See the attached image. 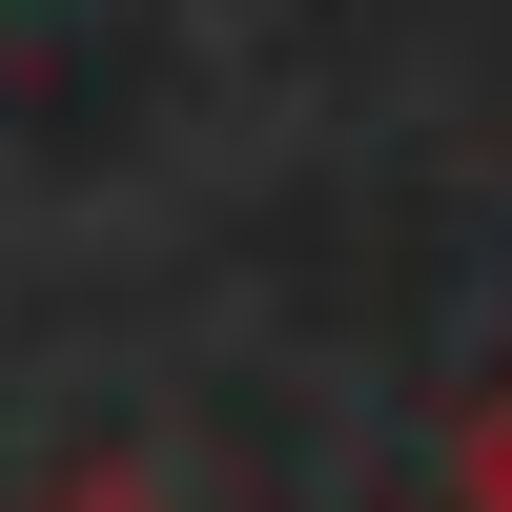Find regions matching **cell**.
I'll list each match as a JSON object with an SVG mask.
<instances>
[{
	"label": "cell",
	"instance_id": "cell-1",
	"mask_svg": "<svg viewBox=\"0 0 512 512\" xmlns=\"http://www.w3.org/2000/svg\"><path fill=\"white\" fill-rule=\"evenodd\" d=\"M21 512H185V492H164V472H144V451H62V472H41Z\"/></svg>",
	"mask_w": 512,
	"mask_h": 512
},
{
	"label": "cell",
	"instance_id": "cell-2",
	"mask_svg": "<svg viewBox=\"0 0 512 512\" xmlns=\"http://www.w3.org/2000/svg\"><path fill=\"white\" fill-rule=\"evenodd\" d=\"M451 512H512V369L472 390V431H451Z\"/></svg>",
	"mask_w": 512,
	"mask_h": 512
}]
</instances>
